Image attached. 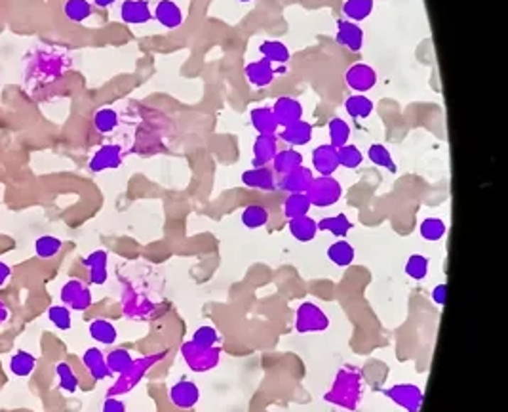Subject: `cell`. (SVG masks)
Returning a JSON list of instances; mask_svg holds the SVG:
<instances>
[{
	"mask_svg": "<svg viewBox=\"0 0 508 412\" xmlns=\"http://www.w3.org/2000/svg\"><path fill=\"white\" fill-rule=\"evenodd\" d=\"M48 319H50V323L58 330H69L72 327L71 310L63 304L52 305V307L48 310Z\"/></svg>",
	"mask_w": 508,
	"mask_h": 412,
	"instance_id": "obj_45",
	"label": "cell"
},
{
	"mask_svg": "<svg viewBox=\"0 0 508 412\" xmlns=\"http://www.w3.org/2000/svg\"><path fill=\"white\" fill-rule=\"evenodd\" d=\"M244 75H246V80H248L254 88H265V86H271L276 78V71H274V65L269 63L266 60H257V61H249L248 65L244 67Z\"/></svg>",
	"mask_w": 508,
	"mask_h": 412,
	"instance_id": "obj_14",
	"label": "cell"
},
{
	"mask_svg": "<svg viewBox=\"0 0 508 412\" xmlns=\"http://www.w3.org/2000/svg\"><path fill=\"white\" fill-rule=\"evenodd\" d=\"M107 263H109V254L105 250H94L84 258L82 265L88 268V279L92 285H97V287L105 285L109 279Z\"/></svg>",
	"mask_w": 508,
	"mask_h": 412,
	"instance_id": "obj_20",
	"label": "cell"
},
{
	"mask_svg": "<svg viewBox=\"0 0 508 412\" xmlns=\"http://www.w3.org/2000/svg\"><path fill=\"white\" fill-rule=\"evenodd\" d=\"M8 319H10V307L0 300V327L6 323Z\"/></svg>",
	"mask_w": 508,
	"mask_h": 412,
	"instance_id": "obj_50",
	"label": "cell"
},
{
	"mask_svg": "<svg viewBox=\"0 0 508 412\" xmlns=\"http://www.w3.org/2000/svg\"><path fill=\"white\" fill-rule=\"evenodd\" d=\"M328 134H330V145L333 147H343V145L349 144L350 139V126L347 120L339 119V117H333L328 125Z\"/></svg>",
	"mask_w": 508,
	"mask_h": 412,
	"instance_id": "obj_38",
	"label": "cell"
},
{
	"mask_svg": "<svg viewBox=\"0 0 508 412\" xmlns=\"http://www.w3.org/2000/svg\"><path fill=\"white\" fill-rule=\"evenodd\" d=\"M168 397H170V403L173 406H178L181 411H190L200 401V389L190 380H181V382L173 384L170 388Z\"/></svg>",
	"mask_w": 508,
	"mask_h": 412,
	"instance_id": "obj_10",
	"label": "cell"
},
{
	"mask_svg": "<svg viewBox=\"0 0 508 412\" xmlns=\"http://www.w3.org/2000/svg\"><path fill=\"white\" fill-rule=\"evenodd\" d=\"M373 109H375V105L366 94H352L345 102V111L352 119H367V117H372Z\"/></svg>",
	"mask_w": 508,
	"mask_h": 412,
	"instance_id": "obj_31",
	"label": "cell"
},
{
	"mask_svg": "<svg viewBox=\"0 0 508 412\" xmlns=\"http://www.w3.org/2000/svg\"><path fill=\"white\" fill-rule=\"evenodd\" d=\"M345 83L349 88L355 90V94H366V92L375 88L377 71L367 63H355L345 73Z\"/></svg>",
	"mask_w": 508,
	"mask_h": 412,
	"instance_id": "obj_8",
	"label": "cell"
},
{
	"mask_svg": "<svg viewBox=\"0 0 508 412\" xmlns=\"http://www.w3.org/2000/svg\"><path fill=\"white\" fill-rule=\"evenodd\" d=\"M153 19L166 29H179L185 21V14L175 0H160L153 10Z\"/></svg>",
	"mask_w": 508,
	"mask_h": 412,
	"instance_id": "obj_13",
	"label": "cell"
},
{
	"mask_svg": "<svg viewBox=\"0 0 508 412\" xmlns=\"http://www.w3.org/2000/svg\"><path fill=\"white\" fill-rule=\"evenodd\" d=\"M428 263H431L428 258L423 256V254H411L406 262V273L414 281H423L428 275Z\"/></svg>",
	"mask_w": 508,
	"mask_h": 412,
	"instance_id": "obj_44",
	"label": "cell"
},
{
	"mask_svg": "<svg viewBox=\"0 0 508 412\" xmlns=\"http://www.w3.org/2000/svg\"><path fill=\"white\" fill-rule=\"evenodd\" d=\"M61 248H63V243L53 235H42L35 241L36 256L42 258V260H52L60 254Z\"/></svg>",
	"mask_w": 508,
	"mask_h": 412,
	"instance_id": "obj_41",
	"label": "cell"
},
{
	"mask_svg": "<svg viewBox=\"0 0 508 412\" xmlns=\"http://www.w3.org/2000/svg\"><path fill=\"white\" fill-rule=\"evenodd\" d=\"M119 113L112 107H103L99 109V111H95L94 115L95 130L101 132V134H111L112 130H117V128H119Z\"/></svg>",
	"mask_w": 508,
	"mask_h": 412,
	"instance_id": "obj_40",
	"label": "cell"
},
{
	"mask_svg": "<svg viewBox=\"0 0 508 412\" xmlns=\"http://www.w3.org/2000/svg\"><path fill=\"white\" fill-rule=\"evenodd\" d=\"M288 229H290L291 237L299 243H310V241L316 239L318 235V221L310 218V216H301V218H293L288 223Z\"/></svg>",
	"mask_w": 508,
	"mask_h": 412,
	"instance_id": "obj_23",
	"label": "cell"
},
{
	"mask_svg": "<svg viewBox=\"0 0 508 412\" xmlns=\"http://www.w3.org/2000/svg\"><path fill=\"white\" fill-rule=\"evenodd\" d=\"M383 395L406 412H419L423 406V399H425L423 389L415 384H394V386L383 389Z\"/></svg>",
	"mask_w": 508,
	"mask_h": 412,
	"instance_id": "obj_6",
	"label": "cell"
},
{
	"mask_svg": "<svg viewBox=\"0 0 508 412\" xmlns=\"http://www.w3.org/2000/svg\"><path fill=\"white\" fill-rule=\"evenodd\" d=\"M314 174L310 168L299 167L291 172L280 176V181H276V187H280L286 193H307L308 186L313 184Z\"/></svg>",
	"mask_w": 508,
	"mask_h": 412,
	"instance_id": "obj_15",
	"label": "cell"
},
{
	"mask_svg": "<svg viewBox=\"0 0 508 412\" xmlns=\"http://www.w3.org/2000/svg\"><path fill=\"white\" fill-rule=\"evenodd\" d=\"M221 347H200L195 342H185L181 346V357L193 372H210L221 361Z\"/></svg>",
	"mask_w": 508,
	"mask_h": 412,
	"instance_id": "obj_4",
	"label": "cell"
},
{
	"mask_svg": "<svg viewBox=\"0 0 508 412\" xmlns=\"http://www.w3.org/2000/svg\"><path fill=\"white\" fill-rule=\"evenodd\" d=\"M335 42L339 46L350 50V52H360L364 48V29L355 21L339 19L337 21Z\"/></svg>",
	"mask_w": 508,
	"mask_h": 412,
	"instance_id": "obj_9",
	"label": "cell"
},
{
	"mask_svg": "<svg viewBox=\"0 0 508 412\" xmlns=\"http://www.w3.org/2000/svg\"><path fill=\"white\" fill-rule=\"evenodd\" d=\"M193 342H195L196 346H200V347H215V346H219L221 336H219V332L213 329V327H210V324H204V327H200V329L195 330V334H193Z\"/></svg>",
	"mask_w": 508,
	"mask_h": 412,
	"instance_id": "obj_46",
	"label": "cell"
},
{
	"mask_svg": "<svg viewBox=\"0 0 508 412\" xmlns=\"http://www.w3.org/2000/svg\"><path fill=\"white\" fill-rule=\"evenodd\" d=\"M63 14L65 18L72 23H82L94 14V6L90 0H65L63 4Z\"/></svg>",
	"mask_w": 508,
	"mask_h": 412,
	"instance_id": "obj_34",
	"label": "cell"
},
{
	"mask_svg": "<svg viewBox=\"0 0 508 412\" xmlns=\"http://www.w3.org/2000/svg\"><path fill=\"white\" fill-rule=\"evenodd\" d=\"M445 233H448V226H445V221L442 218H434L432 216V218H425V220L421 221L419 235L425 241H428V243L442 241Z\"/></svg>",
	"mask_w": 508,
	"mask_h": 412,
	"instance_id": "obj_36",
	"label": "cell"
},
{
	"mask_svg": "<svg viewBox=\"0 0 508 412\" xmlns=\"http://www.w3.org/2000/svg\"><path fill=\"white\" fill-rule=\"evenodd\" d=\"M36 369V357L33 353L25 352V349H18L10 357V371L13 376L27 378L31 376Z\"/></svg>",
	"mask_w": 508,
	"mask_h": 412,
	"instance_id": "obj_29",
	"label": "cell"
},
{
	"mask_svg": "<svg viewBox=\"0 0 508 412\" xmlns=\"http://www.w3.org/2000/svg\"><path fill=\"white\" fill-rule=\"evenodd\" d=\"M120 19L128 25H143L153 19L148 0H124L120 4Z\"/></svg>",
	"mask_w": 508,
	"mask_h": 412,
	"instance_id": "obj_16",
	"label": "cell"
},
{
	"mask_svg": "<svg viewBox=\"0 0 508 412\" xmlns=\"http://www.w3.org/2000/svg\"><path fill=\"white\" fill-rule=\"evenodd\" d=\"M238 2H244V4H248V2H254V0H238Z\"/></svg>",
	"mask_w": 508,
	"mask_h": 412,
	"instance_id": "obj_52",
	"label": "cell"
},
{
	"mask_svg": "<svg viewBox=\"0 0 508 412\" xmlns=\"http://www.w3.org/2000/svg\"><path fill=\"white\" fill-rule=\"evenodd\" d=\"M330 329V317L314 302H303L296 311V330L299 334L324 332Z\"/></svg>",
	"mask_w": 508,
	"mask_h": 412,
	"instance_id": "obj_5",
	"label": "cell"
},
{
	"mask_svg": "<svg viewBox=\"0 0 508 412\" xmlns=\"http://www.w3.org/2000/svg\"><path fill=\"white\" fill-rule=\"evenodd\" d=\"M278 139H282L291 147H303V145L310 144V139L314 136V128L307 120H297L293 125L284 126L280 134H276Z\"/></svg>",
	"mask_w": 508,
	"mask_h": 412,
	"instance_id": "obj_17",
	"label": "cell"
},
{
	"mask_svg": "<svg viewBox=\"0 0 508 412\" xmlns=\"http://www.w3.org/2000/svg\"><path fill=\"white\" fill-rule=\"evenodd\" d=\"M303 155L297 149H278V153L272 159V172L278 176H284V174L296 170V168L303 167Z\"/></svg>",
	"mask_w": 508,
	"mask_h": 412,
	"instance_id": "obj_25",
	"label": "cell"
},
{
	"mask_svg": "<svg viewBox=\"0 0 508 412\" xmlns=\"http://www.w3.org/2000/svg\"><path fill=\"white\" fill-rule=\"evenodd\" d=\"M55 374H58L60 388L63 389V391H67V393H75L78 386H80L78 374L67 361H60V363L55 364Z\"/></svg>",
	"mask_w": 508,
	"mask_h": 412,
	"instance_id": "obj_39",
	"label": "cell"
},
{
	"mask_svg": "<svg viewBox=\"0 0 508 412\" xmlns=\"http://www.w3.org/2000/svg\"><path fill=\"white\" fill-rule=\"evenodd\" d=\"M272 113L276 117L278 126L284 128V126L293 125L297 120H301L305 109H303L301 102L296 100V97L280 96L276 102H274V105H272Z\"/></svg>",
	"mask_w": 508,
	"mask_h": 412,
	"instance_id": "obj_11",
	"label": "cell"
},
{
	"mask_svg": "<svg viewBox=\"0 0 508 412\" xmlns=\"http://www.w3.org/2000/svg\"><path fill=\"white\" fill-rule=\"evenodd\" d=\"M105 361L111 374H122V372L134 363V357H131V353L128 352V349H124V347H117V349H112L111 353H107Z\"/></svg>",
	"mask_w": 508,
	"mask_h": 412,
	"instance_id": "obj_42",
	"label": "cell"
},
{
	"mask_svg": "<svg viewBox=\"0 0 508 412\" xmlns=\"http://www.w3.org/2000/svg\"><path fill=\"white\" fill-rule=\"evenodd\" d=\"M310 212V201L307 193H290L284 201V216L288 220L301 218Z\"/></svg>",
	"mask_w": 508,
	"mask_h": 412,
	"instance_id": "obj_33",
	"label": "cell"
},
{
	"mask_svg": "<svg viewBox=\"0 0 508 412\" xmlns=\"http://www.w3.org/2000/svg\"><path fill=\"white\" fill-rule=\"evenodd\" d=\"M337 155H339V167L349 168V170H356L364 162V155L356 145L347 144L343 147H339Z\"/></svg>",
	"mask_w": 508,
	"mask_h": 412,
	"instance_id": "obj_43",
	"label": "cell"
},
{
	"mask_svg": "<svg viewBox=\"0 0 508 412\" xmlns=\"http://www.w3.org/2000/svg\"><path fill=\"white\" fill-rule=\"evenodd\" d=\"M10 277H12V268H10L6 262L0 260V288L10 281Z\"/></svg>",
	"mask_w": 508,
	"mask_h": 412,
	"instance_id": "obj_49",
	"label": "cell"
},
{
	"mask_svg": "<svg viewBox=\"0 0 508 412\" xmlns=\"http://www.w3.org/2000/svg\"><path fill=\"white\" fill-rule=\"evenodd\" d=\"M249 120L257 134H278L280 130L272 107H254L249 111Z\"/></svg>",
	"mask_w": 508,
	"mask_h": 412,
	"instance_id": "obj_27",
	"label": "cell"
},
{
	"mask_svg": "<svg viewBox=\"0 0 508 412\" xmlns=\"http://www.w3.org/2000/svg\"><path fill=\"white\" fill-rule=\"evenodd\" d=\"M367 159H369L375 167L387 168L390 174H396L398 170L396 162H394V159H392V153H390L387 145L383 144L369 145V149H367Z\"/></svg>",
	"mask_w": 508,
	"mask_h": 412,
	"instance_id": "obj_37",
	"label": "cell"
},
{
	"mask_svg": "<svg viewBox=\"0 0 508 412\" xmlns=\"http://www.w3.org/2000/svg\"><path fill=\"white\" fill-rule=\"evenodd\" d=\"M101 412H126V403L117 397H107Z\"/></svg>",
	"mask_w": 508,
	"mask_h": 412,
	"instance_id": "obj_47",
	"label": "cell"
},
{
	"mask_svg": "<svg viewBox=\"0 0 508 412\" xmlns=\"http://www.w3.org/2000/svg\"><path fill=\"white\" fill-rule=\"evenodd\" d=\"M259 54L272 65H286L291 58L290 48L282 41H263L259 44Z\"/></svg>",
	"mask_w": 508,
	"mask_h": 412,
	"instance_id": "obj_24",
	"label": "cell"
},
{
	"mask_svg": "<svg viewBox=\"0 0 508 412\" xmlns=\"http://www.w3.org/2000/svg\"><path fill=\"white\" fill-rule=\"evenodd\" d=\"M373 8H375V0H345L343 14L349 21L360 23L372 16Z\"/></svg>",
	"mask_w": 508,
	"mask_h": 412,
	"instance_id": "obj_32",
	"label": "cell"
},
{
	"mask_svg": "<svg viewBox=\"0 0 508 412\" xmlns=\"http://www.w3.org/2000/svg\"><path fill=\"white\" fill-rule=\"evenodd\" d=\"M278 153V136L276 134H259L254 142V168L271 164L274 155Z\"/></svg>",
	"mask_w": 508,
	"mask_h": 412,
	"instance_id": "obj_19",
	"label": "cell"
},
{
	"mask_svg": "<svg viewBox=\"0 0 508 412\" xmlns=\"http://www.w3.org/2000/svg\"><path fill=\"white\" fill-rule=\"evenodd\" d=\"M352 227H355V223L349 220L347 214L328 216V218H322L318 221V231H328V233H331L337 239H345L350 233Z\"/></svg>",
	"mask_w": 508,
	"mask_h": 412,
	"instance_id": "obj_28",
	"label": "cell"
},
{
	"mask_svg": "<svg viewBox=\"0 0 508 412\" xmlns=\"http://www.w3.org/2000/svg\"><path fill=\"white\" fill-rule=\"evenodd\" d=\"M242 184L249 189H259V191H274L276 189V178L269 167L249 168L242 174Z\"/></svg>",
	"mask_w": 508,
	"mask_h": 412,
	"instance_id": "obj_21",
	"label": "cell"
},
{
	"mask_svg": "<svg viewBox=\"0 0 508 412\" xmlns=\"http://www.w3.org/2000/svg\"><path fill=\"white\" fill-rule=\"evenodd\" d=\"M445 298H448V285H438L432 290V302L436 305H443L445 304Z\"/></svg>",
	"mask_w": 508,
	"mask_h": 412,
	"instance_id": "obj_48",
	"label": "cell"
},
{
	"mask_svg": "<svg viewBox=\"0 0 508 412\" xmlns=\"http://www.w3.org/2000/svg\"><path fill=\"white\" fill-rule=\"evenodd\" d=\"M307 197L310 201V206L316 208H330L337 204L343 197V187L333 176H318L313 179L308 186Z\"/></svg>",
	"mask_w": 508,
	"mask_h": 412,
	"instance_id": "obj_3",
	"label": "cell"
},
{
	"mask_svg": "<svg viewBox=\"0 0 508 412\" xmlns=\"http://www.w3.org/2000/svg\"><path fill=\"white\" fill-rule=\"evenodd\" d=\"M166 357H168V349L158 353H151V355H143V357L139 359H134V363H131L122 374H119V380L112 384L111 389L107 391V397H119V395L130 393L131 389L141 382L143 376L153 369L154 364L162 363Z\"/></svg>",
	"mask_w": 508,
	"mask_h": 412,
	"instance_id": "obj_2",
	"label": "cell"
},
{
	"mask_svg": "<svg viewBox=\"0 0 508 412\" xmlns=\"http://www.w3.org/2000/svg\"><path fill=\"white\" fill-rule=\"evenodd\" d=\"M362 395H364V372L358 366L347 364L337 372L331 389L324 393V401L341 406L345 411H358Z\"/></svg>",
	"mask_w": 508,
	"mask_h": 412,
	"instance_id": "obj_1",
	"label": "cell"
},
{
	"mask_svg": "<svg viewBox=\"0 0 508 412\" xmlns=\"http://www.w3.org/2000/svg\"><path fill=\"white\" fill-rule=\"evenodd\" d=\"M117 0H94V4L97 8H109V6H112Z\"/></svg>",
	"mask_w": 508,
	"mask_h": 412,
	"instance_id": "obj_51",
	"label": "cell"
},
{
	"mask_svg": "<svg viewBox=\"0 0 508 412\" xmlns=\"http://www.w3.org/2000/svg\"><path fill=\"white\" fill-rule=\"evenodd\" d=\"M61 304L67 305L71 311H86L94 304V296L92 290L84 281L80 279H69V281L61 287Z\"/></svg>",
	"mask_w": 508,
	"mask_h": 412,
	"instance_id": "obj_7",
	"label": "cell"
},
{
	"mask_svg": "<svg viewBox=\"0 0 508 412\" xmlns=\"http://www.w3.org/2000/svg\"><path fill=\"white\" fill-rule=\"evenodd\" d=\"M122 164V147L117 144L101 145L95 151L92 161H90V170L92 172H103V170H114Z\"/></svg>",
	"mask_w": 508,
	"mask_h": 412,
	"instance_id": "obj_12",
	"label": "cell"
},
{
	"mask_svg": "<svg viewBox=\"0 0 508 412\" xmlns=\"http://www.w3.org/2000/svg\"><path fill=\"white\" fill-rule=\"evenodd\" d=\"M355 246L343 239L335 241V243L328 248V258H330V262L335 263L337 268H349L350 263L355 262Z\"/></svg>",
	"mask_w": 508,
	"mask_h": 412,
	"instance_id": "obj_30",
	"label": "cell"
},
{
	"mask_svg": "<svg viewBox=\"0 0 508 412\" xmlns=\"http://www.w3.org/2000/svg\"><path fill=\"white\" fill-rule=\"evenodd\" d=\"M88 332L90 336H92V340H95L97 344H101V346H112V344L117 342V338H119L117 327H114L111 321L101 319V317H97V319H94V321L90 323Z\"/></svg>",
	"mask_w": 508,
	"mask_h": 412,
	"instance_id": "obj_26",
	"label": "cell"
},
{
	"mask_svg": "<svg viewBox=\"0 0 508 412\" xmlns=\"http://www.w3.org/2000/svg\"><path fill=\"white\" fill-rule=\"evenodd\" d=\"M242 223L244 227L248 229H259V227H265L271 220V212L265 206L261 204H248L246 208L242 210Z\"/></svg>",
	"mask_w": 508,
	"mask_h": 412,
	"instance_id": "obj_35",
	"label": "cell"
},
{
	"mask_svg": "<svg viewBox=\"0 0 508 412\" xmlns=\"http://www.w3.org/2000/svg\"><path fill=\"white\" fill-rule=\"evenodd\" d=\"M313 168L320 176H333L339 168V155L337 147L330 144L318 145L313 151Z\"/></svg>",
	"mask_w": 508,
	"mask_h": 412,
	"instance_id": "obj_18",
	"label": "cell"
},
{
	"mask_svg": "<svg viewBox=\"0 0 508 412\" xmlns=\"http://www.w3.org/2000/svg\"><path fill=\"white\" fill-rule=\"evenodd\" d=\"M82 364L95 382H101V380L111 376V371H109L105 361V353L101 352L99 347H88L82 355Z\"/></svg>",
	"mask_w": 508,
	"mask_h": 412,
	"instance_id": "obj_22",
	"label": "cell"
}]
</instances>
